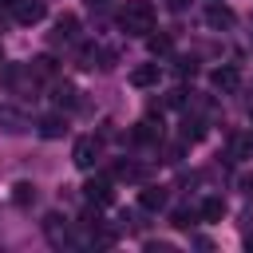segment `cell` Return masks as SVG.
Here are the masks:
<instances>
[{
    "label": "cell",
    "instance_id": "6da1fadb",
    "mask_svg": "<svg viewBox=\"0 0 253 253\" xmlns=\"http://www.w3.org/2000/svg\"><path fill=\"white\" fill-rule=\"evenodd\" d=\"M119 28L126 36H150L154 32V4L150 0H126L119 12Z\"/></svg>",
    "mask_w": 253,
    "mask_h": 253
},
{
    "label": "cell",
    "instance_id": "7a4b0ae2",
    "mask_svg": "<svg viewBox=\"0 0 253 253\" xmlns=\"http://www.w3.org/2000/svg\"><path fill=\"white\" fill-rule=\"evenodd\" d=\"M95 158H99V138H95V134L75 138V146H71V162H75L79 170H91V166H95Z\"/></svg>",
    "mask_w": 253,
    "mask_h": 253
},
{
    "label": "cell",
    "instance_id": "3957f363",
    "mask_svg": "<svg viewBox=\"0 0 253 253\" xmlns=\"http://www.w3.org/2000/svg\"><path fill=\"white\" fill-rule=\"evenodd\" d=\"M210 83H213L217 91H225V95H229V91H237V87H241V71H237L233 63H221V67H213Z\"/></svg>",
    "mask_w": 253,
    "mask_h": 253
},
{
    "label": "cell",
    "instance_id": "277c9868",
    "mask_svg": "<svg viewBox=\"0 0 253 253\" xmlns=\"http://www.w3.org/2000/svg\"><path fill=\"white\" fill-rule=\"evenodd\" d=\"M83 194H87V202H95V206H111V202H115V186H111L107 178H91V182L83 186Z\"/></svg>",
    "mask_w": 253,
    "mask_h": 253
},
{
    "label": "cell",
    "instance_id": "5b68a950",
    "mask_svg": "<svg viewBox=\"0 0 253 253\" xmlns=\"http://www.w3.org/2000/svg\"><path fill=\"white\" fill-rule=\"evenodd\" d=\"M43 16H47L43 0H20V4H16V20H20V24H28V28H32V24H40Z\"/></svg>",
    "mask_w": 253,
    "mask_h": 253
},
{
    "label": "cell",
    "instance_id": "8992f818",
    "mask_svg": "<svg viewBox=\"0 0 253 253\" xmlns=\"http://www.w3.org/2000/svg\"><path fill=\"white\" fill-rule=\"evenodd\" d=\"M206 24L217 28V32L233 28V8H225V4H210V8H206Z\"/></svg>",
    "mask_w": 253,
    "mask_h": 253
},
{
    "label": "cell",
    "instance_id": "52a82bcc",
    "mask_svg": "<svg viewBox=\"0 0 253 253\" xmlns=\"http://www.w3.org/2000/svg\"><path fill=\"white\" fill-rule=\"evenodd\" d=\"M154 83H158V63H138V67L130 71V87L146 91V87H154Z\"/></svg>",
    "mask_w": 253,
    "mask_h": 253
},
{
    "label": "cell",
    "instance_id": "ba28073f",
    "mask_svg": "<svg viewBox=\"0 0 253 253\" xmlns=\"http://www.w3.org/2000/svg\"><path fill=\"white\" fill-rule=\"evenodd\" d=\"M43 233L51 237V245L71 241V237H67V225H63V217H59V213H47V217H43Z\"/></svg>",
    "mask_w": 253,
    "mask_h": 253
},
{
    "label": "cell",
    "instance_id": "9c48e42d",
    "mask_svg": "<svg viewBox=\"0 0 253 253\" xmlns=\"http://www.w3.org/2000/svg\"><path fill=\"white\" fill-rule=\"evenodd\" d=\"M75 32H79V20H75L71 12H63V16L55 20V32H51V40H55V43H63V40H71Z\"/></svg>",
    "mask_w": 253,
    "mask_h": 253
},
{
    "label": "cell",
    "instance_id": "30bf717a",
    "mask_svg": "<svg viewBox=\"0 0 253 253\" xmlns=\"http://www.w3.org/2000/svg\"><path fill=\"white\" fill-rule=\"evenodd\" d=\"M138 206H142V210H162V206H166V190H162V186H142Z\"/></svg>",
    "mask_w": 253,
    "mask_h": 253
},
{
    "label": "cell",
    "instance_id": "8fae6325",
    "mask_svg": "<svg viewBox=\"0 0 253 253\" xmlns=\"http://www.w3.org/2000/svg\"><path fill=\"white\" fill-rule=\"evenodd\" d=\"M0 123H4V130H8V134L28 130V119H24L20 111H12V107H0Z\"/></svg>",
    "mask_w": 253,
    "mask_h": 253
},
{
    "label": "cell",
    "instance_id": "7c38bea8",
    "mask_svg": "<svg viewBox=\"0 0 253 253\" xmlns=\"http://www.w3.org/2000/svg\"><path fill=\"white\" fill-rule=\"evenodd\" d=\"M63 130H67V119H63V115H43V119H40V134H43V138H59Z\"/></svg>",
    "mask_w": 253,
    "mask_h": 253
},
{
    "label": "cell",
    "instance_id": "4fadbf2b",
    "mask_svg": "<svg viewBox=\"0 0 253 253\" xmlns=\"http://www.w3.org/2000/svg\"><path fill=\"white\" fill-rule=\"evenodd\" d=\"M51 99H55V107H67V111H71V107L79 103V91H75L71 83H55V91H51Z\"/></svg>",
    "mask_w": 253,
    "mask_h": 253
},
{
    "label": "cell",
    "instance_id": "5bb4252c",
    "mask_svg": "<svg viewBox=\"0 0 253 253\" xmlns=\"http://www.w3.org/2000/svg\"><path fill=\"white\" fill-rule=\"evenodd\" d=\"M130 138H134V142H158V138H162V126H154L150 119H142V123L130 130Z\"/></svg>",
    "mask_w": 253,
    "mask_h": 253
},
{
    "label": "cell",
    "instance_id": "9a60e30c",
    "mask_svg": "<svg viewBox=\"0 0 253 253\" xmlns=\"http://www.w3.org/2000/svg\"><path fill=\"white\" fill-rule=\"evenodd\" d=\"M182 138H186V142H202V138H206V123L186 115V119H182Z\"/></svg>",
    "mask_w": 253,
    "mask_h": 253
},
{
    "label": "cell",
    "instance_id": "2e32d148",
    "mask_svg": "<svg viewBox=\"0 0 253 253\" xmlns=\"http://www.w3.org/2000/svg\"><path fill=\"white\" fill-rule=\"evenodd\" d=\"M198 213H202L206 221H221V217H225V202H221V198H206Z\"/></svg>",
    "mask_w": 253,
    "mask_h": 253
},
{
    "label": "cell",
    "instance_id": "e0dca14e",
    "mask_svg": "<svg viewBox=\"0 0 253 253\" xmlns=\"http://www.w3.org/2000/svg\"><path fill=\"white\" fill-rule=\"evenodd\" d=\"M55 71H59V67H55V59H51V55H36V59H32V75H40V79H51Z\"/></svg>",
    "mask_w": 253,
    "mask_h": 253
},
{
    "label": "cell",
    "instance_id": "ac0fdd59",
    "mask_svg": "<svg viewBox=\"0 0 253 253\" xmlns=\"http://www.w3.org/2000/svg\"><path fill=\"white\" fill-rule=\"evenodd\" d=\"M249 150H253V134H233L229 138V154L233 158H249Z\"/></svg>",
    "mask_w": 253,
    "mask_h": 253
},
{
    "label": "cell",
    "instance_id": "d6986e66",
    "mask_svg": "<svg viewBox=\"0 0 253 253\" xmlns=\"http://www.w3.org/2000/svg\"><path fill=\"white\" fill-rule=\"evenodd\" d=\"M12 202H16V206H32V202H36V186H32V182H16V186H12Z\"/></svg>",
    "mask_w": 253,
    "mask_h": 253
},
{
    "label": "cell",
    "instance_id": "ffe728a7",
    "mask_svg": "<svg viewBox=\"0 0 253 253\" xmlns=\"http://www.w3.org/2000/svg\"><path fill=\"white\" fill-rule=\"evenodd\" d=\"M194 221H198V213H194V210H186V206H182V210H174V217H170V225H174V229H190Z\"/></svg>",
    "mask_w": 253,
    "mask_h": 253
},
{
    "label": "cell",
    "instance_id": "44dd1931",
    "mask_svg": "<svg viewBox=\"0 0 253 253\" xmlns=\"http://www.w3.org/2000/svg\"><path fill=\"white\" fill-rule=\"evenodd\" d=\"M115 178H126V182H138V178H142V166H134V162H119V166H115Z\"/></svg>",
    "mask_w": 253,
    "mask_h": 253
},
{
    "label": "cell",
    "instance_id": "7402d4cb",
    "mask_svg": "<svg viewBox=\"0 0 253 253\" xmlns=\"http://www.w3.org/2000/svg\"><path fill=\"white\" fill-rule=\"evenodd\" d=\"M146 43H150V51H154V55H166V51H170V36H150Z\"/></svg>",
    "mask_w": 253,
    "mask_h": 253
},
{
    "label": "cell",
    "instance_id": "603a6c76",
    "mask_svg": "<svg viewBox=\"0 0 253 253\" xmlns=\"http://www.w3.org/2000/svg\"><path fill=\"white\" fill-rule=\"evenodd\" d=\"M237 190H241L245 198H253V174H241V178H237Z\"/></svg>",
    "mask_w": 253,
    "mask_h": 253
},
{
    "label": "cell",
    "instance_id": "cb8c5ba5",
    "mask_svg": "<svg viewBox=\"0 0 253 253\" xmlns=\"http://www.w3.org/2000/svg\"><path fill=\"white\" fill-rule=\"evenodd\" d=\"M166 103H170V107H186V91H182V87H178V91H170V95H166Z\"/></svg>",
    "mask_w": 253,
    "mask_h": 253
},
{
    "label": "cell",
    "instance_id": "d4e9b609",
    "mask_svg": "<svg viewBox=\"0 0 253 253\" xmlns=\"http://www.w3.org/2000/svg\"><path fill=\"white\" fill-rule=\"evenodd\" d=\"M194 71H198L194 59H178V75H194Z\"/></svg>",
    "mask_w": 253,
    "mask_h": 253
},
{
    "label": "cell",
    "instance_id": "484cf974",
    "mask_svg": "<svg viewBox=\"0 0 253 253\" xmlns=\"http://www.w3.org/2000/svg\"><path fill=\"white\" fill-rule=\"evenodd\" d=\"M166 8H170V12H182V8H186V0H166Z\"/></svg>",
    "mask_w": 253,
    "mask_h": 253
},
{
    "label": "cell",
    "instance_id": "4316f807",
    "mask_svg": "<svg viewBox=\"0 0 253 253\" xmlns=\"http://www.w3.org/2000/svg\"><path fill=\"white\" fill-rule=\"evenodd\" d=\"M91 8H107V4H115V0H87Z\"/></svg>",
    "mask_w": 253,
    "mask_h": 253
},
{
    "label": "cell",
    "instance_id": "83f0119b",
    "mask_svg": "<svg viewBox=\"0 0 253 253\" xmlns=\"http://www.w3.org/2000/svg\"><path fill=\"white\" fill-rule=\"evenodd\" d=\"M16 4H20V0H0V8H16Z\"/></svg>",
    "mask_w": 253,
    "mask_h": 253
},
{
    "label": "cell",
    "instance_id": "f1b7e54d",
    "mask_svg": "<svg viewBox=\"0 0 253 253\" xmlns=\"http://www.w3.org/2000/svg\"><path fill=\"white\" fill-rule=\"evenodd\" d=\"M0 63H4V51H0Z\"/></svg>",
    "mask_w": 253,
    "mask_h": 253
}]
</instances>
